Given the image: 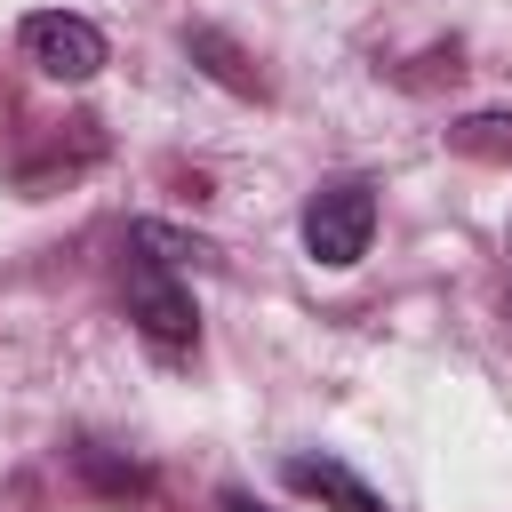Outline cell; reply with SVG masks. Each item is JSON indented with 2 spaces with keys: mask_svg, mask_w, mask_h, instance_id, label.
<instances>
[{
  "mask_svg": "<svg viewBox=\"0 0 512 512\" xmlns=\"http://www.w3.org/2000/svg\"><path fill=\"white\" fill-rule=\"evenodd\" d=\"M24 56L48 72V80H96L104 72V32L88 24V16H64V8H40V16H24Z\"/></svg>",
  "mask_w": 512,
  "mask_h": 512,
  "instance_id": "3",
  "label": "cell"
},
{
  "mask_svg": "<svg viewBox=\"0 0 512 512\" xmlns=\"http://www.w3.org/2000/svg\"><path fill=\"white\" fill-rule=\"evenodd\" d=\"M288 480L304 488V496H320L328 512H384V496L360 480V472H344V464H328V456H296L288 464Z\"/></svg>",
  "mask_w": 512,
  "mask_h": 512,
  "instance_id": "4",
  "label": "cell"
},
{
  "mask_svg": "<svg viewBox=\"0 0 512 512\" xmlns=\"http://www.w3.org/2000/svg\"><path fill=\"white\" fill-rule=\"evenodd\" d=\"M368 240H376V192L360 176H336V184H320L304 200V248H312V264L344 272V264L368 256Z\"/></svg>",
  "mask_w": 512,
  "mask_h": 512,
  "instance_id": "1",
  "label": "cell"
},
{
  "mask_svg": "<svg viewBox=\"0 0 512 512\" xmlns=\"http://www.w3.org/2000/svg\"><path fill=\"white\" fill-rule=\"evenodd\" d=\"M216 512H264V504H256L248 488H224V496H216Z\"/></svg>",
  "mask_w": 512,
  "mask_h": 512,
  "instance_id": "6",
  "label": "cell"
},
{
  "mask_svg": "<svg viewBox=\"0 0 512 512\" xmlns=\"http://www.w3.org/2000/svg\"><path fill=\"white\" fill-rule=\"evenodd\" d=\"M456 144H464V152H512V120H504V112H480V120L456 128Z\"/></svg>",
  "mask_w": 512,
  "mask_h": 512,
  "instance_id": "5",
  "label": "cell"
},
{
  "mask_svg": "<svg viewBox=\"0 0 512 512\" xmlns=\"http://www.w3.org/2000/svg\"><path fill=\"white\" fill-rule=\"evenodd\" d=\"M120 296H128V320L144 328V344L152 352H168V360H184L192 344H200V312H192V296L152 264V256H128V272H120Z\"/></svg>",
  "mask_w": 512,
  "mask_h": 512,
  "instance_id": "2",
  "label": "cell"
}]
</instances>
